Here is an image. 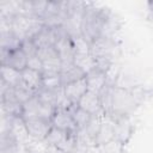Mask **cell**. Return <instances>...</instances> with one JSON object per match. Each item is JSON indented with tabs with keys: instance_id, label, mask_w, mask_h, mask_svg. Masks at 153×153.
Wrapping results in <instances>:
<instances>
[{
	"instance_id": "6da1fadb",
	"label": "cell",
	"mask_w": 153,
	"mask_h": 153,
	"mask_svg": "<svg viewBox=\"0 0 153 153\" xmlns=\"http://www.w3.org/2000/svg\"><path fill=\"white\" fill-rule=\"evenodd\" d=\"M112 14L108 7H97L93 4H87L81 24H80V35L91 44L94 39L100 37L104 31V26Z\"/></svg>"
},
{
	"instance_id": "7a4b0ae2",
	"label": "cell",
	"mask_w": 153,
	"mask_h": 153,
	"mask_svg": "<svg viewBox=\"0 0 153 153\" xmlns=\"http://www.w3.org/2000/svg\"><path fill=\"white\" fill-rule=\"evenodd\" d=\"M139 103L140 102L137 99V96L134 93L133 90L114 85V88H112V112L110 116L131 117V115L137 109Z\"/></svg>"
},
{
	"instance_id": "3957f363",
	"label": "cell",
	"mask_w": 153,
	"mask_h": 153,
	"mask_svg": "<svg viewBox=\"0 0 153 153\" xmlns=\"http://www.w3.org/2000/svg\"><path fill=\"white\" fill-rule=\"evenodd\" d=\"M78 133V131H76ZM76 133L65 131L57 128H51L44 142L49 146H55L65 153H73L76 141Z\"/></svg>"
},
{
	"instance_id": "277c9868",
	"label": "cell",
	"mask_w": 153,
	"mask_h": 153,
	"mask_svg": "<svg viewBox=\"0 0 153 153\" xmlns=\"http://www.w3.org/2000/svg\"><path fill=\"white\" fill-rule=\"evenodd\" d=\"M23 106H24V104L14 94L13 87H11L7 84H5L4 81H1L2 112L8 116H12V117H22L23 116Z\"/></svg>"
},
{
	"instance_id": "5b68a950",
	"label": "cell",
	"mask_w": 153,
	"mask_h": 153,
	"mask_svg": "<svg viewBox=\"0 0 153 153\" xmlns=\"http://www.w3.org/2000/svg\"><path fill=\"white\" fill-rule=\"evenodd\" d=\"M55 111V108L45 104L44 102H42L36 94L29 99L27 102L24 103L23 106V120H27V118H35V117H42V118H48L51 120V116Z\"/></svg>"
},
{
	"instance_id": "8992f818",
	"label": "cell",
	"mask_w": 153,
	"mask_h": 153,
	"mask_svg": "<svg viewBox=\"0 0 153 153\" xmlns=\"http://www.w3.org/2000/svg\"><path fill=\"white\" fill-rule=\"evenodd\" d=\"M24 122L30 139L35 141H44L50 129L53 128L51 121L48 118L35 117V118L24 120Z\"/></svg>"
},
{
	"instance_id": "52a82bcc",
	"label": "cell",
	"mask_w": 153,
	"mask_h": 153,
	"mask_svg": "<svg viewBox=\"0 0 153 153\" xmlns=\"http://www.w3.org/2000/svg\"><path fill=\"white\" fill-rule=\"evenodd\" d=\"M1 65H6L16 71L23 72L27 68V56L20 48L14 50H1Z\"/></svg>"
},
{
	"instance_id": "ba28073f",
	"label": "cell",
	"mask_w": 153,
	"mask_h": 153,
	"mask_svg": "<svg viewBox=\"0 0 153 153\" xmlns=\"http://www.w3.org/2000/svg\"><path fill=\"white\" fill-rule=\"evenodd\" d=\"M114 120H115V140L121 145L126 146L130 141L134 134V126L131 118L128 116H118V117H114Z\"/></svg>"
},
{
	"instance_id": "9c48e42d",
	"label": "cell",
	"mask_w": 153,
	"mask_h": 153,
	"mask_svg": "<svg viewBox=\"0 0 153 153\" xmlns=\"http://www.w3.org/2000/svg\"><path fill=\"white\" fill-rule=\"evenodd\" d=\"M50 121L54 128H57L65 131H72V133L78 131L73 116L68 110V108H56Z\"/></svg>"
},
{
	"instance_id": "30bf717a",
	"label": "cell",
	"mask_w": 153,
	"mask_h": 153,
	"mask_svg": "<svg viewBox=\"0 0 153 153\" xmlns=\"http://www.w3.org/2000/svg\"><path fill=\"white\" fill-rule=\"evenodd\" d=\"M116 49V42L114 37L100 36L91 43V55L93 59L103 56H112Z\"/></svg>"
},
{
	"instance_id": "8fae6325",
	"label": "cell",
	"mask_w": 153,
	"mask_h": 153,
	"mask_svg": "<svg viewBox=\"0 0 153 153\" xmlns=\"http://www.w3.org/2000/svg\"><path fill=\"white\" fill-rule=\"evenodd\" d=\"M112 140H115V120L112 116L103 114L100 128L96 136V145L99 147Z\"/></svg>"
},
{
	"instance_id": "7c38bea8",
	"label": "cell",
	"mask_w": 153,
	"mask_h": 153,
	"mask_svg": "<svg viewBox=\"0 0 153 153\" xmlns=\"http://www.w3.org/2000/svg\"><path fill=\"white\" fill-rule=\"evenodd\" d=\"M63 91H65L66 99L71 104H78L80 98L88 91L87 84H86V79L82 78L80 80H76L74 82H71V84L63 86Z\"/></svg>"
},
{
	"instance_id": "4fadbf2b",
	"label": "cell",
	"mask_w": 153,
	"mask_h": 153,
	"mask_svg": "<svg viewBox=\"0 0 153 153\" xmlns=\"http://www.w3.org/2000/svg\"><path fill=\"white\" fill-rule=\"evenodd\" d=\"M85 79H86L88 91L99 93L102 91V88L108 84V73L94 67L93 69H91L90 72L86 73Z\"/></svg>"
},
{
	"instance_id": "5bb4252c",
	"label": "cell",
	"mask_w": 153,
	"mask_h": 153,
	"mask_svg": "<svg viewBox=\"0 0 153 153\" xmlns=\"http://www.w3.org/2000/svg\"><path fill=\"white\" fill-rule=\"evenodd\" d=\"M78 106L82 110H85L86 112H88L90 115L94 116V115H102L103 110H102V105H100V100H99V94L87 91L78 102Z\"/></svg>"
},
{
	"instance_id": "9a60e30c",
	"label": "cell",
	"mask_w": 153,
	"mask_h": 153,
	"mask_svg": "<svg viewBox=\"0 0 153 153\" xmlns=\"http://www.w3.org/2000/svg\"><path fill=\"white\" fill-rule=\"evenodd\" d=\"M55 49L62 61V63H71L73 62L74 59V48H73V42L71 36L62 37L56 41L55 43Z\"/></svg>"
},
{
	"instance_id": "2e32d148",
	"label": "cell",
	"mask_w": 153,
	"mask_h": 153,
	"mask_svg": "<svg viewBox=\"0 0 153 153\" xmlns=\"http://www.w3.org/2000/svg\"><path fill=\"white\" fill-rule=\"evenodd\" d=\"M85 72L81 71L78 66H75L73 62L71 63H62L61 71H60V76H61V82L62 86H66L71 82H74L76 80H80L85 78Z\"/></svg>"
},
{
	"instance_id": "e0dca14e",
	"label": "cell",
	"mask_w": 153,
	"mask_h": 153,
	"mask_svg": "<svg viewBox=\"0 0 153 153\" xmlns=\"http://www.w3.org/2000/svg\"><path fill=\"white\" fill-rule=\"evenodd\" d=\"M22 79L25 82V85L29 86L33 92H37L43 86V75L39 71L27 67L22 72Z\"/></svg>"
},
{
	"instance_id": "ac0fdd59",
	"label": "cell",
	"mask_w": 153,
	"mask_h": 153,
	"mask_svg": "<svg viewBox=\"0 0 153 153\" xmlns=\"http://www.w3.org/2000/svg\"><path fill=\"white\" fill-rule=\"evenodd\" d=\"M32 42L35 43V45L37 47V49L55 45V43H56V36H55V32H54L53 27H49V26L44 25V27L32 38Z\"/></svg>"
},
{
	"instance_id": "d6986e66",
	"label": "cell",
	"mask_w": 153,
	"mask_h": 153,
	"mask_svg": "<svg viewBox=\"0 0 153 153\" xmlns=\"http://www.w3.org/2000/svg\"><path fill=\"white\" fill-rule=\"evenodd\" d=\"M68 110L71 111V114L73 116V120H74V123H75L76 129L78 130L86 129V127L88 126V123H90V121L92 118V115H90L85 110L80 109L78 106V104H71L68 106Z\"/></svg>"
},
{
	"instance_id": "ffe728a7",
	"label": "cell",
	"mask_w": 153,
	"mask_h": 153,
	"mask_svg": "<svg viewBox=\"0 0 153 153\" xmlns=\"http://www.w3.org/2000/svg\"><path fill=\"white\" fill-rule=\"evenodd\" d=\"M0 75H1V81H4L11 87H14L22 81V72L16 71L6 65L0 66Z\"/></svg>"
},
{
	"instance_id": "44dd1931",
	"label": "cell",
	"mask_w": 153,
	"mask_h": 153,
	"mask_svg": "<svg viewBox=\"0 0 153 153\" xmlns=\"http://www.w3.org/2000/svg\"><path fill=\"white\" fill-rule=\"evenodd\" d=\"M112 88H114V85L108 82L98 93L104 115H111L112 112Z\"/></svg>"
},
{
	"instance_id": "7402d4cb",
	"label": "cell",
	"mask_w": 153,
	"mask_h": 153,
	"mask_svg": "<svg viewBox=\"0 0 153 153\" xmlns=\"http://www.w3.org/2000/svg\"><path fill=\"white\" fill-rule=\"evenodd\" d=\"M73 63L78 66L81 71H84L85 74L94 68V59L91 54H75Z\"/></svg>"
},
{
	"instance_id": "603a6c76",
	"label": "cell",
	"mask_w": 153,
	"mask_h": 153,
	"mask_svg": "<svg viewBox=\"0 0 153 153\" xmlns=\"http://www.w3.org/2000/svg\"><path fill=\"white\" fill-rule=\"evenodd\" d=\"M13 91H14V94L17 96V98L24 104L25 102H27L29 99H31L35 94H36V92H33L29 86H26L25 85V82L23 81V79H22V81L18 84V85H16L14 87H13Z\"/></svg>"
},
{
	"instance_id": "cb8c5ba5",
	"label": "cell",
	"mask_w": 153,
	"mask_h": 153,
	"mask_svg": "<svg viewBox=\"0 0 153 153\" xmlns=\"http://www.w3.org/2000/svg\"><path fill=\"white\" fill-rule=\"evenodd\" d=\"M72 42H73V48H74V55L75 54H91V44L81 35L73 36Z\"/></svg>"
},
{
	"instance_id": "d4e9b609",
	"label": "cell",
	"mask_w": 153,
	"mask_h": 153,
	"mask_svg": "<svg viewBox=\"0 0 153 153\" xmlns=\"http://www.w3.org/2000/svg\"><path fill=\"white\" fill-rule=\"evenodd\" d=\"M124 146L121 145L120 142H117L116 140H112L103 146L98 147L99 153H123Z\"/></svg>"
},
{
	"instance_id": "484cf974",
	"label": "cell",
	"mask_w": 153,
	"mask_h": 153,
	"mask_svg": "<svg viewBox=\"0 0 153 153\" xmlns=\"http://www.w3.org/2000/svg\"><path fill=\"white\" fill-rule=\"evenodd\" d=\"M61 76L59 74H49V75H43V86L45 88H57L61 87Z\"/></svg>"
},
{
	"instance_id": "4316f807",
	"label": "cell",
	"mask_w": 153,
	"mask_h": 153,
	"mask_svg": "<svg viewBox=\"0 0 153 153\" xmlns=\"http://www.w3.org/2000/svg\"><path fill=\"white\" fill-rule=\"evenodd\" d=\"M37 55H38V57L41 59L42 62L48 61V60H51V59L60 57L54 45H53V47H45V48H39V49H37Z\"/></svg>"
},
{
	"instance_id": "83f0119b",
	"label": "cell",
	"mask_w": 153,
	"mask_h": 153,
	"mask_svg": "<svg viewBox=\"0 0 153 153\" xmlns=\"http://www.w3.org/2000/svg\"><path fill=\"white\" fill-rule=\"evenodd\" d=\"M27 67L29 68H32V69H36V71H39L42 72V67H43V63L41 61V59L38 57L37 54L32 55V56H29L27 57Z\"/></svg>"
},
{
	"instance_id": "f1b7e54d",
	"label": "cell",
	"mask_w": 153,
	"mask_h": 153,
	"mask_svg": "<svg viewBox=\"0 0 153 153\" xmlns=\"http://www.w3.org/2000/svg\"><path fill=\"white\" fill-rule=\"evenodd\" d=\"M45 153H65V152L61 151V149H59V148L55 147V146H49V145H47V151H45Z\"/></svg>"
},
{
	"instance_id": "f546056e",
	"label": "cell",
	"mask_w": 153,
	"mask_h": 153,
	"mask_svg": "<svg viewBox=\"0 0 153 153\" xmlns=\"http://www.w3.org/2000/svg\"><path fill=\"white\" fill-rule=\"evenodd\" d=\"M147 10H148V13H149L151 18H153V1L147 2Z\"/></svg>"
}]
</instances>
